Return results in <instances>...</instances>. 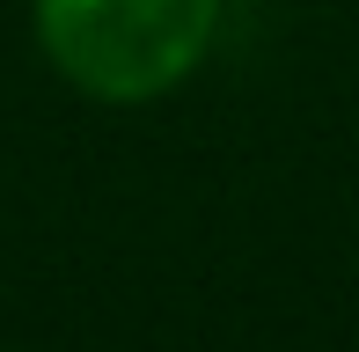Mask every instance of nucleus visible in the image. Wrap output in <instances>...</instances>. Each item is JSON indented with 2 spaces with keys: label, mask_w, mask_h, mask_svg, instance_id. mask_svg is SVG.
Listing matches in <instances>:
<instances>
[{
  "label": "nucleus",
  "mask_w": 359,
  "mask_h": 352,
  "mask_svg": "<svg viewBox=\"0 0 359 352\" xmlns=\"http://www.w3.org/2000/svg\"><path fill=\"white\" fill-rule=\"evenodd\" d=\"M227 0H29L52 74L88 103H161L213 59Z\"/></svg>",
  "instance_id": "f257e3e1"
}]
</instances>
